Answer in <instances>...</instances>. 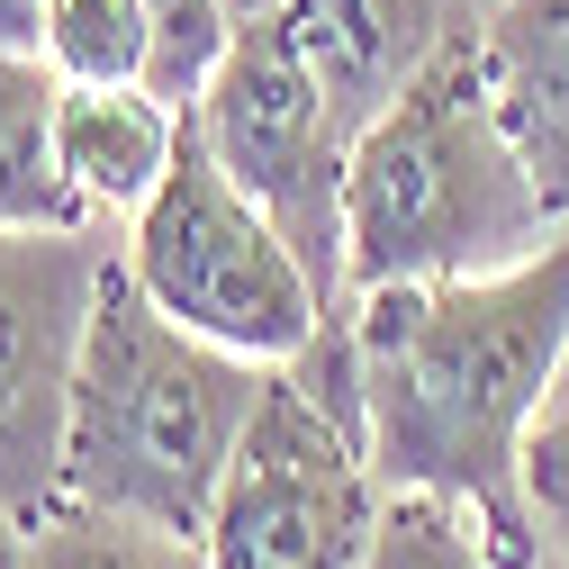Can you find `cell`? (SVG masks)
<instances>
[{"label": "cell", "instance_id": "obj_9", "mask_svg": "<svg viewBox=\"0 0 569 569\" xmlns=\"http://www.w3.org/2000/svg\"><path fill=\"white\" fill-rule=\"evenodd\" d=\"M181 136H190V109L163 100L154 82H63V109H54L63 181L82 190L91 218H136L172 181Z\"/></svg>", "mask_w": 569, "mask_h": 569}, {"label": "cell", "instance_id": "obj_18", "mask_svg": "<svg viewBox=\"0 0 569 569\" xmlns=\"http://www.w3.org/2000/svg\"><path fill=\"white\" fill-rule=\"evenodd\" d=\"M19 551H28V516L0 497V569H19Z\"/></svg>", "mask_w": 569, "mask_h": 569}, {"label": "cell", "instance_id": "obj_16", "mask_svg": "<svg viewBox=\"0 0 569 569\" xmlns=\"http://www.w3.org/2000/svg\"><path fill=\"white\" fill-rule=\"evenodd\" d=\"M525 516H533L542 551L569 569V398L542 407L533 443H525Z\"/></svg>", "mask_w": 569, "mask_h": 569}, {"label": "cell", "instance_id": "obj_19", "mask_svg": "<svg viewBox=\"0 0 569 569\" xmlns=\"http://www.w3.org/2000/svg\"><path fill=\"white\" fill-rule=\"evenodd\" d=\"M227 10H236V19L253 28V19H280V10H290V0H227Z\"/></svg>", "mask_w": 569, "mask_h": 569}, {"label": "cell", "instance_id": "obj_4", "mask_svg": "<svg viewBox=\"0 0 569 569\" xmlns=\"http://www.w3.org/2000/svg\"><path fill=\"white\" fill-rule=\"evenodd\" d=\"M127 271L163 317L244 352V362H299L326 335V317H343V299L317 280V262L218 172L199 118L181 136L172 181L127 218Z\"/></svg>", "mask_w": 569, "mask_h": 569}, {"label": "cell", "instance_id": "obj_13", "mask_svg": "<svg viewBox=\"0 0 569 569\" xmlns=\"http://www.w3.org/2000/svg\"><path fill=\"white\" fill-rule=\"evenodd\" d=\"M362 569H516V560L497 551L479 507L435 497V488H389V516H380V542Z\"/></svg>", "mask_w": 569, "mask_h": 569}, {"label": "cell", "instance_id": "obj_6", "mask_svg": "<svg viewBox=\"0 0 569 569\" xmlns=\"http://www.w3.org/2000/svg\"><path fill=\"white\" fill-rule=\"evenodd\" d=\"M218 172L262 208V218L290 236L317 280L352 308V280H343V172H352V127L335 118L317 63L299 54L290 19H253L236 28L227 63L208 73V91L190 100Z\"/></svg>", "mask_w": 569, "mask_h": 569}, {"label": "cell", "instance_id": "obj_1", "mask_svg": "<svg viewBox=\"0 0 569 569\" xmlns=\"http://www.w3.org/2000/svg\"><path fill=\"white\" fill-rule=\"evenodd\" d=\"M352 343L380 488L461 497L497 551L533 569L542 533L525 516V443L569 371V227L507 271L352 290Z\"/></svg>", "mask_w": 569, "mask_h": 569}, {"label": "cell", "instance_id": "obj_15", "mask_svg": "<svg viewBox=\"0 0 569 569\" xmlns=\"http://www.w3.org/2000/svg\"><path fill=\"white\" fill-rule=\"evenodd\" d=\"M146 28H154V63H146V82L163 91V100H199L208 91V73L227 63V46H236V10L227 0H146Z\"/></svg>", "mask_w": 569, "mask_h": 569}, {"label": "cell", "instance_id": "obj_11", "mask_svg": "<svg viewBox=\"0 0 569 569\" xmlns=\"http://www.w3.org/2000/svg\"><path fill=\"white\" fill-rule=\"evenodd\" d=\"M63 73L46 54H0V227H100L54 154Z\"/></svg>", "mask_w": 569, "mask_h": 569}, {"label": "cell", "instance_id": "obj_20", "mask_svg": "<svg viewBox=\"0 0 569 569\" xmlns=\"http://www.w3.org/2000/svg\"><path fill=\"white\" fill-rule=\"evenodd\" d=\"M533 569H560V560H551V551H542V560H533Z\"/></svg>", "mask_w": 569, "mask_h": 569}, {"label": "cell", "instance_id": "obj_7", "mask_svg": "<svg viewBox=\"0 0 569 569\" xmlns=\"http://www.w3.org/2000/svg\"><path fill=\"white\" fill-rule=\"evenodd\" d=\"M109 262L100 227H0V497L28 525L63 497V416Z\"/></svg>", "mask_w": 569, "mask_h": 569}, {"label": "cell", "instance_id": "obj_8", "mask_svg": "<svg viewBox=\"0 0 569 569\" xmlns=\"http://www.w3.org/2000/svg\"><path fill=\"white\" fill-rule=\"evenodd\" d=\"M280 19H290L299 54L317 63L335 118L362 136L452 37L488 19V0H290Z\"/></svg>", "mask_w": 569, "mask_h": 569}, {"label": "cell", "instance_id": "obj_2", "mask_svg": "<svg viewBox=\"0 0 569 569\" xmlns=\"http://www.w3.org/2000/svg\"><path fill=\"white\" fill-rule=\"evenodd\" d=\"M569 218L533 181L479 73V28L452 37L425 73L352 136L343 172V280H461L542 253Z\"/></svg>", "mask_w": 569, "mask_h": 569}, {"label": "cell", "instance_id": "obj_12", "mask_svg": "<svg viewBox=\"0 0 569 569\" xmlns=\"http://www.w3.org/2000/svg\"><path fill=\"white\" fill-rule=\"evenodd\" d=\"M19 569H218L199 533L146 525V516H109L82 507V497H54V507L28 525Z\"/></svg>", "mask_w": 569, "mask_h": 569}, {"label": "cell", "instance_id": "obj_10", "mask_svg": "<svg viewBox=\"0 0 569 569\" xmlns=\"http://www.w3.org/2000/svg\"><path fill=\"white\" fill-rule=\"evenodd\" d=\"M479 73H488L507 136L525 146L533 181L569 218V0H488Z\"/></svg>", "mask_w": 569, "mask_h": 569}, {"label": "cell", "instance_id": "obj_14", "mask_svg": "<svg viewBox=\"0 0 569 569\" xmlns=\"http://www.w3.org/2000/svg\"><path fill=\"white\" fill-rule=\"evenodd\" d=\"M46 63L63 82H146V0H46Z\"/></svg>", "mask_w": 569, "mask_h": 569}, {"label": "cell", "instance_id": "obj_3", "mask_svg": "<svg viewBox=\"0 0 569 569\" xmlns=\"http://www.w3.org/2000/svg\"><path fill=\"white\" fill-rule=\"evenodd\" d=\"M262 380L271 362H244L163 317L118 253L73 371V416H63V497L208 533V507H218L227 461L262 407Z\"/></svg>", "mask_w": 569, "mask_h": 569}, {"label": "cell", "instance_id": "obj_5", "mask_svg": "<svg viewBox=\"0 0 569 569\" xmlns=\"http://www.w3.org/2000/svg\"><path fill=\"white\" fill-rule=\"evenodd\" d=\"M389 516L371 470V435L335 416L290 362H271L262 407L227 461V488L208 507V560L218 569H362Z\"/></svg>", "mask_w": 569, "mask_h": 569}, {"label": "cell", "instance_id": "obj_17", "mask_svg": "<svg viewBox=\"0 0 569 569\" xmlns=\"http://www.w3.org/2000/svg\"><path fill=\"white\" fill-rule=\"evenodd\" d=\"M0 54H46V0H0Z\"/></svg>", "mask_w": 569, "mask_h": 569}, {"label": "cell", "instance_id": "obj_21", "mask_svg": "<svg viewBox=\"0 0 569 569\" xmlns=\"http://www.w3.org/2000/svg\"><path fill=\"white\" fill-rule=\"evenodd\" d=\"M560 398H569V371H560Z\"/></svg>", "mask_w": 569, "mask_h": 569}]
</instances>
